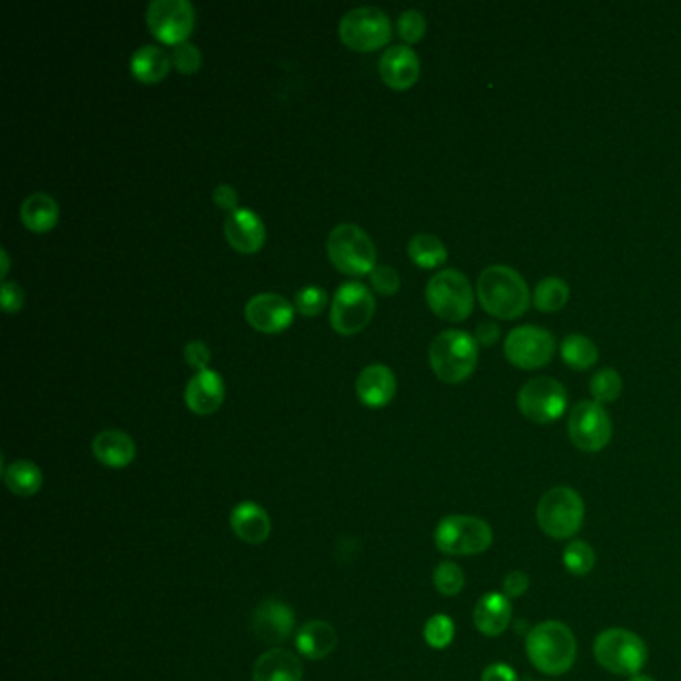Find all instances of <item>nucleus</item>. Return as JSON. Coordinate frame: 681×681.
I'll use <instances>...</instances> for the list:
<instances>
[{
    "mask_svg": "<svg viewBox=\"0 0 681 681\" xmlns=\"http://www.w3.org/2000/svg\"><path fill=\"white\" fill-rule=\"evenodd\" d=\"M426 302L441 321L464 322L474 312L470 281L456 268L438 272L426 286Z\"/></svg>",
    "mask_w": 681,
    "mask_h": 681,
    "instance_id": "7",
    "label": "nucleus"
},
{
    "mask_svg": "<svg viewBox=\"0 0 681 681\" xmlns=\"http://www.w3.org/2000/svg\"><path fill=\"white\" fill-rule=\"evenodd\" d=\"M231 528L242 541L258 546L271 538V516L256 501H241L232 510Z\"/></svg>",
    "mask_w": 681,
    "mask_h": 681,
    "instance_id": "21",
    "label": "nucleus"
},
{
    "mask_svg": "<svg viewBox=\"0 0 681 681\" xmlns=\"http://www.w3.org/2000/svg\"><path fill=\"white\" fill-rule=\"evenodd\" d=\"M224 234L232 248L241 254H256L266 241V228L261 216L248 209H238L228 214L224 222Z\"/></svg>",
    "mask_w": 681,
    "mask_h": 681,
    "instance_id": "17",
    "label": "nucleus"
},
{
    "mask_svg": "<svg viewBox=\"0 0 681 681\" xmlns=\"http://www.w3.org/2000/svg\"><path fill=\"white\" fill-rule=\"evenodd\" d=\"M501 588H504V596H508L510 600L514 598H520L524 596L528 588H530V578L520 570H514L504 578L501 581Z\"/></svg>",
    "mask_w": 681,
    "mask_h": 681,
    "instance_id": "42",
    "label": "nucleus"
},
{
    "mask_svg": "<svg viewBox=\"0 0 681 681\" xmlns=\"http://www.w3.org/2000/svg\"><path fill=\"white\" fill-rule=\"evenodd\" d=\"M454 621L446 613H436L424 626V638L426 643L434 650H444L450 646L454 640Z\"/></svg>",
    "mask_w": 681,
    "mask_h": 681,
    "instance_id": "35",
    "label": "nucleus"
},
{
    "mask_svg": "<svg viewBox=\"0 0 681 681\" xmlns=\"http://www.w3.org/2000/svg\"><path fill=\"white\" fill-rule=\"evenodd\" d=\"M630 681H655V680H653V678H650V675H640V673H638V675H631Z\"/></svg>",
    "mask_w": 681,
    "mask_h": 681,
    "instance_id": "47",
    "label": "nucleus"
},
{
    "mask_svg": "<svg viewBox=\"0 0 681 681\" xmlns=\"http://www.w3.org/2000/svg\"><path fill=\"white\" fill-rule=\"evenodd\" d=\"M376 311L372 292L360 282L342 284L331 306V324L342 336H354L370 324Z\"/></svg>",
    "mask_w": 681,
    "mask_h": 681,
    "instance_id": "10",
    "label": "nucleus"
},
{
    "mask_svg": "<svg viewBox=\"0 0 681 681\" xmlns=\"http://www.w3.org/2000/svg\"><path fill=\"white\" fill-rule=\"evenodd\" d=\"M302 661L288 650H268L254 663L252 681H302Z\"/></svg>",
    "mask_w": 681,
    "mask_h": 681,
    "instance_id": "24",
    "label": "nucleus"
},
{
    "mask_svg": "<svg viewBox=\"0 0 681 681\" xmlns=\"http://www.w3.org/2000/svg\"><path fill=\"white\" fill-rule=\"evenodd\" d=\"M481 681H518V675L506 663H491L481 671Z\"/></svg>",
    "mask_w": 681,
    "mask_h": 681,
    "instance_id": "45",
    "label": "nucleus"
},
{
    "mask_svg": "<svg viewBox=\"0 0 681 681\" xmlns=\"http://www.w3.org/2000/svg\"><path fill=\"white\" fill-rule=\"evenodd\" d=\"M92 454L106 468H126L136 456V446L124 431L104 430L94 436Z\"/></svg>",
    "mask_w": 681,
    "mask_h": 681,
    "instance_id": "23",
    "label": "nucleus"
},
{
    "mask_svg": "<svg viewBox=\"0 0 681 681\" xmlns=\"http://www.w3.org/2000/svg\"><path fill=\"white\" fill-rule=\"evenodd\" d=\"M196 12L189 0H154L146 11V24L154 39L179 47L191 37Z\"/></svg>",
    "mask_w": 681,
    "mask_h": 681,
    "instance_id": "14",
    "label": "nucleus"
},
{
    "mask_svg": "<svg viewBox=\"0 0 681 681\" xmlns=\"http://www.w3.org/2000/svg\"><path fill=\"white\" fill-rule=\"evenodd\" d=\"M172 59L156 44H146L132 54L131 71L136 81L156 84L171 71Z\"/></svg>",
    "mask_w": 681,
    "mask_h": 681,
    "instance_id": "26",
    "label": "nucleus"
},
{
    "mask_svg": "<svg viewBox=\"0 0 681 681\" xmlns=\"http://www.w3.org/2000/svg\"><path fill=\"white\" fill-rule=\"evenodd\" d=\"M0 261H2V272H0V276H2V282H7V276H9V272H11V256H9V252L0 251Z\"/></svg>",
    "mask_w": 681,
    "mask_h": 681,
    "instance_id": "46",
    "label": "nucleus"
},
{
    "mask_svg": "<svg viewBox=\"0 0 681 681\" xmlns=\"http://www.w3.org/2000/svg\"><path fill=\"white\" fill-rule=\"evenodd\" d=\"M511 621V603L508 596L490 591L481 596L476 610H474V623L486 638H498L508 630Z\"/></svg>",
    "mask_w": 681,
    "mask_h": 681,
    "instance_id": "22",
    "label": "nucleus"
},
{
    "mask_svg": "<svg viewBox=\"0 0 681 681\" xmlns=\"http://www.w3.org/2000/svg\"><path fill=\"white\" fill-rule=\"evenodd\" d=\"M583 516L586 508L580 494L568 486L546 491L536 510L541 531L553 540H568L576 536L583 524Z\"/></svg>",
    "mask_w": 681,
    "mask_h": 681,
    "instance_id": "4",
    "label": "nucleus"
},
{
    "mask_svg": "<svg viewBox=\"0 0 681 681\" xmlns=\"http://www.w3.org/2000/svg\"><path fill=\"white\" fill-rule=\"evenodd\" d=\"M184 360L196 370H209V364H211V350L209 346L201 340L189 342L186 348H184Z\"/></svg>",
    "mask_w": 681,
    "mask_h": 681,
    "instance_id": "41",
    "label": "nucleus"
},
{
    "mask_svg": "<svg viewBox=\"0 0 681 681\" xmlns=\"http://www.w3.org/2000/svg\"><path fill=\"white\" fill-rule=\"evenodd\" d=\"M570 301V286L568 282L548 276L536 286L533 292V306L540 312H558Z\"/></svg>",
    "mask_w": 681,
    "mask_h": 681,
    "instance_id": "31",
    "label": "nucleus"
},
{
    "mask_svg": "<svg viewBox=\"0 0 681 681\" xmlns=\"http://www.w3.org/2000/svg\"><path fill=\"white\" fill-rule=\"evenodd\" d=\"M244 314L252 328L262 334L284 332L291 328L292 321H294V308L291 302L282 298L281 294H272V292L252 296Z\"/></svg>",
    "mask_w": 681,
    "mask_h": 681,
    "instance_id": "15",
    "label": "nucleus"
},
{
    "mask_svg": "<svg viewBox=\"0 0 681 681\" xmlns=\"http://www.w3.org/2000/svg\"><path fill=\"white\" fill-rule=\"evenodd\" d=\"M623 390V380H621L620 372L613 368H601L600 372L593 374L590 382V392L593 400L598 404H611L618 400Z\"/></svg>",
    "mask_w": 681,
    "mask_h": 681,
    "instance_id": "32",
    "label": "nucleus"
},
{
    "mask_svg": "<svg viewBox=\"0 0 681 681\" xmlns=\"http://www.w3.org/2000/svg\"><path fill=\"white\" fill-rule=\"evenodd\" d=\"M184 400L189 410L199 416H211L218 410L224 402V382L218 372L202 370L191 378Z\"/></svg>",
    "mask_w": 681,
    "mask_h": 681,
    "instance_id": "20",
    "label": "nucleus"
},
{
    "mask_svg": "<svg viewBox=\"0 0 681 681\" xmlns=\"http://www.w3.org/2000/svg\"><path fill=\"white\" fill-rule=\"evenodd\" d=\"M563 566L573 576H586L596 566V551L591 550L590 543L573 540L563 550Z\"/></svg>",
    "mask_w": 681,
    "mask_h": 681,
    "instance_id": "33",
    "label": "nucleus"
},
{
    "mask_svg": "<svg viewBox=\"0 0 681 681\" xmlns=\"http://www.w3.org/2000/svg\"><path fill=\"white\" fill-rule=\"evenodd\" d=\"M171 59L176 71L182 74H194L201 69L202 54L199 47H194L192 42H182L179 47H174Z\"/></svg>",
    "mask_w": 681,
    "mask_h": 681,
    "instance_id": "38",
    "label": "nucleus"
},
{
    "mask_svg": "<svg viewBox=\"0 0 681 681\" xmlns=\"http://www.w3.org/2000/svg\"><path fill=\"white\" fill-rule=\"evenodd\" d=\"M370 282L376 292H380L384 296H392V294L400 291V276H398V272L394 271L392 266H386V264L376 266L370 272Z\"/></svg>",
    "mask_w": 681,
    "mask_h": 681,
    "instance_id": "39",
    "label": "nucleus"
},
{
    "mask_svg": "<svg viewBox=\"0 0 681 681\" xmlns=\"http://www.w3.org/2000/svg\"><path fill=\"white\" fill-rule=\"evenodd\" d=\"M0 302H2V311L7 314H17L24 306V292L17 282H2L0 288Z\"/></svg>",
    "mask_w": 681,
    "mask_h": 681,
    "instance_id": "40",
    "label": "nucleus"
},
{
    "mask_svg": "<svg viewBox=\"0 0 681 681\" xmlns=\"http://www.w3.org/2000/svg\"><path fill=\"white\" fill-rule=\"evenodd\" d=\"M296 626L294 610L281 600H264L252 611V631L266 643L288 640Z\"/></svg>",
    "mask_w": 681,
    "mask_h": 681,
    "instance_id": "16",
    "label": "nucleus"
},
{
    "mask_svg": "<svg viewBox=\"0 0 681 681\" xmlns=\"http://www.w3.org/2000/svg\"><path fill=\"white\" fill-rule=\"evenodd\" d=\"M464 583H466V576L460 566L454 561H441L440 566L434 570V586L441 596H458L464 590Z\"/></svg>",
    "mask_w": 681,
    "mask_h": 681,
    "instance_id": "34",
    "label": "nucleus"
},
{
    "mask_svg": "<svg viewBox=\"0 0 681 681\" xmlns=\"http://www.w3.org/2000/svg\"><path fill=\"white\" fill-rule=\"evenodd\" d=\"M408 256L416 266L431 271L448 261V251L438 236L416 234L408 244Z\"/></svg>",
    "mask_w": 681,
    "mask_h": 681,
    "instance_id": "30",
    "label": "nucleus"
},
{
    "mask_svg": "<svg viewBox=\"0 0 681 681\" xmlns=\"http://www.w3.org/2000/svg\"><path fill=\"white\" fill-rule=\"evenodd\" d=\"M61 216L59 204L47 192H34L27 201L22 202V224L31 232H49L57 226Z\"/></svg>",
    "mask_w": 681,
    "mask_h": 681,
    "instance_id": "27",
    "label": "nucleus"
},
{
    "mask_svg": "<svg viewBox=\"0 0 681 681\" xmlns=\"http://www.w3.org/2000/svg\"><path fill=\"white\" fill-rule=\"evenodd\" d=\"M500 326L491 321L480 322L478 328H476V334H474V338L481 346H494L496 342L500 340Z\"/></svg>",
    "mask_w": 681,
    "mask_h": 681,
    "instance_id": "44",
    "label": "nucleus"
},
{
    "mask_svg": "<svg viewBox=\"0 0 681 681\" xmlns=\"http://www.w3.org/2000/svg\"><path fill=\"white\" fill-rule=\"evenodd\" d=\"M518 408L533 424H551L560 420L568 408V392L556 378L538 376L521 386Z\"/></svg>",
    "mask_w": 681,
    "mask_h": 681,
    "instance_id": "11",
    "label": "nucleus"
},
{
    "mask_svg": "<svg viewBox=\"0 0 681 681\" xmlns=\"http://www.w3.org/2000/svg\"><path fill=\"white\" fill-rule=\"evenodd\" d=\"M398 32H400L402 41L408 42V44L421 41L424 34H426V17L416 9L402 12L400 19H398Z\"/></svg>",
    "mask_w": 681,
    "mask_h": 681,
    "instance_id": "37",
    "label": "nucleus"
},
{
    "mask_svg": "<svg viewBox=\"0 0 681 681\" xmlns=\"http://www.w3.org/2000/svg\"><path fill=\"white\" fill-rule=\"evenodd\" d=\"M438 550L450 556H478L494 541L488 521L476 516H446L434 531Z\"/></svg>",
    "mask_w": 681,
    "mask_h": 681,
    "instance_id": "8",
    "label": "nucleus"
},
{
    "mask_svg": "<svg viewBox=\"0 0 681 681\" xmlns=\"http://www.w3.org/2000/svg\"><path fill=\"white\" fill-rule=\"evenodd\" d=\"M478 301L494 318L516 321L530 308V288L510 266H490L478 278Z\"/></svg>",
    "mask_w": 681,
    "mask_h": 681,
    "instance_id": "1",
    "label": "nucleus"
},
{
    "mask_svg": "<svg viewBox=\"0 0 681 681\" xmlns=\"http://www.w3.org/2000/svg\"><path fill=\"white\" fill-rule=\"evenodd\" d=\"M294 304H296V311L301 312L302 316L314 318V316H318L326 308L328 294L318 288V286H306V288H301V291L296 292Z\"/></svg>",
    "mask_w": 681,
    "mask_h": 681,
    "instance_id": "36",
    "label": "nucleus"
},
{
    "mask_svg": "<svg viewBox=\"0 0 681 681\" xmlns=\"http://www.w3.org/2000/svg\"><path fill=\"white\" fill-rule=\"evenodd\" d=\"M611 418L598 402L576 404L568 418V434L581 451H601L611 440Z\"/></svg>",
    "mask_w": 681,
    "mask_h": 681,
    "instance_id": "13",
    "label": "nucleus"
},
{
    "mask_svg": "<svg viewBox=\"0 0 681 681\" xmlns=\"http://www.w3.org/2000/svg\"><path fill=\"white\" fill-rule=\"evenodd\" d=\"M356 394L364 406L384 408L396 396V376L384 364H372L364 368L356 380Z\"/></svg>",
    "mask_w": 681,
    "mask_h": 681,
    "instance_id": "19",
    "label": "nucleus"
},
{
    "mask_svg": "<svg viewBox=\"0 0 681 681\" xmlns=\"http://www.w3.org/2000/svg\"><path fill=\"white\" fill-rule=\"evenodd\" d=\"M380 77L390 89L406 91L420 79V59L410 47H392L382 54Z\"/></svg>",
    "mask_w": 681,
    "mask_h": 681,
    "instance_id": "18",
    "label": "nucleus"
},
{
    "mask_svg": "<svg viewBox=\"0 0 681 681\" xmlns=\"http://www.w3.org/2000/svg\"><path fill=\"white\" fill-rule=\"evenodd\" d=\"M593 655L603 670L618 675H638L648 661V646L623 628L601 631L593 641Z\"/></svg>",
    "mask_w": 681,
    "mask_h": 681,
    "instance_id": "5",
    "label": "nucleus"
},
{
    "mask_svg": "<svg viewBox=\"0 0 681 681\" xmlns=\"http://www.w3.org/2000/svg\"><path fill=\"white\" fill-rule=\"evenodd\" d=\"M340 39L352 51H378L390 42V19L386 12L374 7L354 9L342 17Z\"/></svg>",
    "mask_w": 681,
    "mask_h": 681,
    "instance_id": "9",
    "label": "nucleus"
},
{
    "mask_svg": "<svg viewBox=\"0 0 681 681\" xmlns=\"http://www.w3.org/2000/svg\"><path fill=\"white\" fill-rule=\"evenodd\" d=\"M526 651L533 668L541 673L561 675L573 665L578 646L568 626L561 621H543L528 633Z\"/></svg>",
    "mask_w": 681,
    "mask_h": 681,
    "instance_id": "2",
    "label": "nucleus"
},
{
    "mask_svg": "<svg viewBox=\"0 0 681 681\" xmlns=\"http://www.w3.org/2000/svg\"><path fill=\"white\" fill-rule=\"evenodd\" d=\"M331 262L348 276H364L376 268V246L370 236L356 224H340L328 236Z\"/></svg>",
    "mask_w": 681,
    "mask_h": 681,
    "instance_id": "6",
    "label": "nucleus"
},
{
    "mask_svg": "<svg viewBox=\"0 0 681 681\" xmlns=\"http://www.w3.org/2000/svg\"><path fill=\"white\" fill-rule=\"evenodd\" d=\"M561 358L573 370H590L600 358L596 342L583 334H570L561 342Z\"/></svg>",
    "mask_w": 681,
    "mask_h": 681,
    "instance_id": "29",
    "label": "nucleus"
},
{
    "mask_svg": "<svg viewBox=\"0 0 681 681\" xmlns=\"http://www.w3.org/2000/svg\"><path fill=\"white\" fill-rule=\"evenodd\" d=\"M338 646V636L328 621L312 620L302 626L296 636V648L308 660H324Z\"/></svg>",
    "mask_w": 681,
    "mask_h": 681,
    "instance_id": "25",
    "label": "nucleus"
},
{
    "mask_svg": "<svg viewBox=\"0 0 681 681\" xmlns=\"http://www.w3.org/2000/svg\"><path fill=\"white\" fill-rule=\"evenodd\" d=\"M212 199H214V204L222 209V211H238V192L234 191V186H231V184L216 186Z\"/></svg>",
    "mask_w": 681,
    "mask_h": 681,
    "instance_id": "43",
    "label": "nucleus"
},
{
    "mask_svg": "<svg viewBox=\"0 0 681 681\" xmlns=\"http://www.w3.org/2000/svg\"><path fill=\"white\" fill-rule=\"evenodd\" d=\"M2 478L7 488L21 496V498H31L34 494H39L42 488V471L34 461L17 460L9 464L4 471H2Z\"/></svg>",
    "mask_w": 681,
    "mask_h": 681,
    "instance_id": "28",
    "label": "nucleus"
},
{
    "mask_svg": "<svg viewBox=\"0 0 681 681\" xmlns=\"http://www.w3.org/2000/svg\"><path fill=\"white\" fill-rule=\"evenodd\" d=\"M506 358L521 370H538L550 364L556 354V338L550 331L540 326L514 328L504 342Z\"/></svg>",
    "mask_w": 681,
    "mask_h": 681,
    "instance_id": "12",
    "label": "nucleus"
},
{
    "mask_svg": "<svg viewBox=\"0 0 681 681\" xmlns=\"http://www.w3.org/2000/svg\"><path fill=\"white\" fill-rule=\"evenodd\" d=\"M478 356H480L478 342L468 332H441L431 342V370L446 384H461L468 380L476 372Z\"/></svg>",
    "mask_w": 681,
    "mask_h": 681,
    "instance_id": "3",
    "label": "nucleus"
}]
</instances>
